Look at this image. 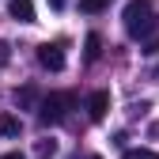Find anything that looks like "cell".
<instances>
[{
    "instance_id": "cell-1",
    "label": "cell",
    "mask_w": 159,
    "mask_h": 159,
    "mask_svg": "<svg viewBox=\"0 0 159 159\" xmlns=\"http://www.w3.org/2000/svg\"><path fill=\"white\" fill-rule=\"evenodd\" d=\"M121 19H125V34L129 38H148L155 30V4L152 0H129Z\"/></svg>"
},
{
    "instance_id": "cell-2",
    "label": "cell",
    "mask_w": 159,
    "mask_h": 159,
    "mask_svg": "<svg viewBox=\"0 0 159 159\" xmlns=\"http://www.w3.org/2000/svg\"><path fill=\"white\" fill-rule=\"evenodd\" d=\"M72 102H76V98H72L68 91H53V95H46L42 102H38V117H42L46 125H57V121H65V117H68Z\"/></svg>"
},
{
    "instance_id": "cell-3",
    "label": "cell",
    "mask_w": 159,
    "mask_h": 159,
    "mask_svg": "<svg viewBox=\"0 0 159 159\" xmlns=\"http://www.w3.org/2000/svg\"><path fill=\"white\" fill-rule=\"evenodd\" d=\"M38 65L49 68V72H61L65 68V46L61 42H42L38 46Z\"/></svg>"
},
{
    "instance_id": "cell-4",
    "label": "cell",
    "mask_w": 159,
    "mask_h": 159,
    "mask_svg": "<svg viewBox=\"0 0 159 159\" xmlns=\"http://www.w3.org/2000/svg\"><path fill=\"white\" fill-rule=\"evenodd\" d=\"M106 110H110V91H95L87 98V117H91V121H102Z\"/></svg>"
},
{
    "instance_id": "cell-5",
    "label": "cell",
    "mask_w": 159,
    "mask_h": 159,
    "mask_svg": "<svg viewBox=\"0 0 159 159\" xmlns=\"http://www.w3.org/2000/svg\"><path fill=\"white\" fill-rule=\"evenodd\" d=\"M8 11L19 19V23H34V4L30 0H8Z\"/></svg>"
},
{
    "instance_id": "cell-6",
    "label": "cell",
    "mask_w": 159,
    "mask_h": 159,
    "mask_svg": "<svg viewBox=\"0 0 159 159\" xmlns=\"http://www.w3.org/2000/svg\"><path fill=\"white\" fill-rule=\"evenodd\" d=\"M87 49H84V57H87V61H98V53H102V34H87V42H84Z\"/></svg>"
},
{
    "instance_id": "cell-7",
    "label": "cell",
    "mask_w": 159,
    "mask_h": 159,
    "mask_svg": "<svg viewBox=\"0 0 159 159\" xmlns=\"http://www.w3.org/2000/svg\"><path fill=\"white\" fill-rule=\"evenodd\" d=\"M19 117H11V114H0V136H19Z\"/></svg>"
},
{
    "instance_id": "cell-8",
    "label": "cell",
    "mask_w": 159,
    "mask_h": 159,
    "mask_svg": "<svg viewBox=\"0 0 159 159\" xmlns=\"http://www.w3.org/2000/svg\"><path fill=\"white\" fill-rule=\"evenodd\" d=\"M34 155H38V159H53V155H57V140H38V144H34Z\"/></svg>"
},
{
    "instance_id": "cell-9",
    "label": "cell",
    "mask_w": 159,
    "mask_h": 159,
    "mask_svg": "<svg viewBox=\"0 0 159 159\" xmlns=\"http://www.w3.org/2000/svg\"><path fill=\"white\" fill-rule=\"evenodd\" d=\"M121 159H159V152H152V148H125Z\"/></svg>"
},
{
    "instance_id": "cell-10",
    "label": "cell",
    "mask_w": 159,
    "mask_h": 159,
    "mask_svg": "<svg viewBox=\"0 0 159 159\" xmlns=\"http://www.w3.org/2000/svg\"><path fill=\"white\" fill-rule=\"evenodd\" d=\"M102 8H110V0H80V11H87V15H98Z\"/></svg>"
},
{
    "instance_id": "cell-11",
    "label": "cell",
    "mask_w": 159,
    "mask_h": 159,
    "mask_svg": "<svg viewBox=\"0 0 159 159\" xmlns=\"http://www.w3.org/2000/svg\"><path fill=\"white\" fill-rule=\"evenodd\" d=\"M34 98H38V95H34V87H23V91H15V102H19V106H34Z\"/></svg>"
},
{
    "instance_id": "cell-12",
    "label": "cell",
    "mask_w": 159,
    "mask_h": 159,
    "mask_svg": "<svg viewBox=\"0 0 159 159\" xmlns=\"http://www.w3.org/2000/svg\"><path fill=\"white\" fill-rule=\"evenodd\" d=\"M8 57H11L8 53V42H0V65H8Z\"/></svg>"
},
{
    "instance_id": "cell-13",
    "label": "cell",
    "mask_w": 159,
    "mask_h": 159,
    "mask_svg": "<svg viewBox=\"0 0 159 159\" xmlns=\"http://www.w3.org/2000/svg\"><path fill=\"white\" fill-rule=\"evenodd\" d=\"M0 159H27V155H23V152H4Z\"/></svg>"
},
{
    "instance_id": "cell-14",
    "label": "cell",
    "mask_w": 159,
    "mask_h": 159,
    "mask_svg": "<svg viewBox=\"0 0 159 159\" xmlns=\"http://www.w3.org/2000/svg\"><path fill=\"white\" fill-rule=\"evenodd\" d=\"M46 4H49L53 11H61V8H65V0H46Z\"/></svg>"
},
{
    "instance_id": "cell-15",
    "label": "cell",
    "mask_w": 159,
    "mask_h": 159,
    "mask_svg": "<svg viewBox=\"0 0 159 159\" xmlns=\"http://www.w3.org/2000/svg\"><path fill=\"white\" fill-rule=\"evenodd\" d=\"M144 53H159V38H155V42H148V49Z\"/></svg>"
},
{
    "instance_id": "cell-16",
    "label": "cell",
    "mask_w": 159,
    "mask_h": 159,
    "mask_svg": "<svg viewBox=\"0 0 159 159\" xmlns=\"http://www.w3.org/2000/svg\"><path fill=\"white\" fill-rule=\"evenodd\" d=\"M91 159H102V155H91Z\"/></svg>"
},
{
    "instance_id": "cell-17",
    "label": "cell",
    "mask_w": 159,
    "mask_h": 159,
    "mask_svg": "<svg viewBox=\"0 0 159 159\" xmlns=\"http://www.w3.org/2000/svg\"><path fill=\"white\" fill-rule=\"evenodd\" d=\"M155 80H159V68H155Z\"/></svg>"
}]
</instances>
